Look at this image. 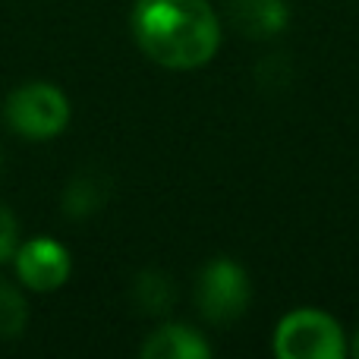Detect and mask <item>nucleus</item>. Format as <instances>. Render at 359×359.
Wrapping results in <instances>:
<instances>
[{
	"instance_id": "obj_1",
	"label": "nucleus",
	"mask_w": 359,
	"mask_h": 359,
	"mask_svg": "<svg viewBox=\"0 0 359 359\" xmlns=\"http://www.w3.org/2000/svg\"><path fill=\"white\" fill-rule=\"evenodd\" d=\"M133 38L164 69H198L221 48V19L208 0H136Z\"/></svg>"
},
{
	"instance_id": "obj_2",
	"label": "nucleus",
	"mask_w": 359,
	"mask_h": 359,
	"mask_svg": "<svg viewBox=\"0 0 359 359\" xmlns=\"http://www.w3.org/2000/svg\"><path fill=\"white\" fill-rule=\"evenodd\" d=\"M271 350L278 359H344L350 353L341 322L312 306H299L274 325Z\"/></svg>"
},
{
	"instance_id": "obj_3",
	"label": "nucleus",
	"mask_w": 359,
	"mask_h": 359,
	"mask_svg": "<svg viewBox=\"0 0 359 359\" xmlns=\"http://www.w3.org/2000/svg\"><path fill=\"white\" fill-rule=\"evenodd\" d=\"M4 117L16 136L32 139V142H44V139H54L67 130L69 101L50 82H29V86H19L6 98Z\"/></svg>"
},
{
	"instance_id": "obj_4",
	"label": "nucleus",
	"mask_w": 359,
	"mask_h": 359,
	"mask_svg": "<svg viewBox=\"0 0 359 359\" xmlns=\"http://www.w3.org/2000/svg\"><path fill=\"white\" fill-rule=\"evenodd\" d=\"M249 299H252V284L240 262L230 255H217L198 271L196 280V306L205 322L211 325H230L246 316Z\"/></svg>"
},
{
	"instance_id": "obj_5",
	"label": "nucleus",
	"mask_w": 359,
	"mask_h": 359,
	"mask_svg": "<svg viewBox=\"0 0 359 359\" xmlns=\"http://www.w3.org/2000/svg\"><path fill=\"white\" fill-rule=\"evenodd\" d=\"M13 259H16L19 280L35 293L60 290L67 284L69 271H73V259H69L67 246H60L57 240H48V236L22 243Z\"/></svg>"
},
{
	"instance_id": "obj_6",
	"label": "nucleus",
	"mask_w": 359,
	"mask_h": 359,
	"mask_svg": "<svg viewBox=\"0 0 359 359\" xmlns=\"http://www.w3.org/2000/svg\"><path fill=\"white\" fill-rule=\"evenodd\" d=\"M227 16L246 38L265 41L290 25L287 0H227Z\"/></svg>"
},
{
	"instance_id": "obj_7",
	"label": "nucleus",
	"mask_w": 359,
	"mask_h": 359,
	"mask_svg": "<svg viewBox=\"0 0 359 359\" xmlns=\"http://www.w3.org/2000/svg\"><path fill=\"white\" fill-rule=\"evenodd\" d=\"M142 356L145 359H208L211 344L196 328H189V325L170 322V325H161L142 344Z\"/></svg>"
},
{
	"instance_id": "obj_8",
	"label": "nucleus",
	"mask_w": 359,
	"mask_h": 359,
	"mask_svg": "<svg viewBox=\"0 0 359 359\" xmlns=\"http://www.w3.org/2000/svg\"><path fill=\"white\" fill-rule=\"evenodd\" d=\"M104 205V186L95 177H79L67 186V196H63V208L69 217H86L92 211H98Z\"/></svg>"
},
{
	"instance_id": "obj_9",
	"label": "nucleus",
	"mask_w": 359,
	"mask_h": 359,
	"mask_svg": "<svg viewBox=\"0 0 359 359\" xmlns=\"http://www.w3.org/2000/svg\"><path fill=\"white\" fill-rule=\"evenodd\" d=\"M25 322H29L25 297L16 290V287H10V284L0 280V341L19 337L25 331Z\"/></svg>"
},
{
	"instance_id": "obj_10",
	"label": "nucleus",
	"mask_w": 359,
	"mask_h": 359,
	"mask_svg": "<svg viewBox=\"0 0 359 359\" xmlns=\"http://www.w3.org/2000/svg\"><path fill=\"white\" fill-rule=\"evenodd\" d=\"M136 303L145 312H168L174 306V284L158 271H145L136 280Z\"/></svg>"
},
{
	"instance_id": "obj_11",
	"label": "nucleus",
	"mask_w": 359,
	"mask_h": 359,
	"mask_svg": "<svg viewBox=\"0 0 359 359\" xmlns=\"http://www.w3.org/2000/svg\"><path fill=\"white\" fill-rule=\"evenodd\" d=\"M19 249V224L13 217V211L0 202V262L13 259Z\"/></svg>"
},
{
	"instance_id": "obj_12",
	"label": "nucleus",
	"mask_w": 359,
	"mask_h": 359,
	"mask_svg": "<svg viewBox=\"0 0 359 359\" xmlns=\"http://www.w3.org/2000/svg\"><path fill=\"white\" fill-rule=\"evenodd\" d=\"M350 353H353V356H359V331L353 334V344H350Z\"/></svg>"
}]
</instances>
